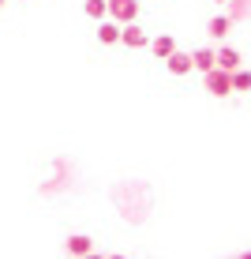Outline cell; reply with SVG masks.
Returning <instances> with one entry per match:
<instances>
[{
  "mask_svg": "<svg viewBox=\"0 0 251 259\" xmlns=\"http://www.w3.org/2000/svg\"><path fill=\"white\" fill-rule=\"evenodd\" d=\"M105 15H113L116 23H131L139 15V4L135 0H105Z\"/></svg>",
  "mask_w": 251,
  "mask_h": 259,
  "instance_id": "obj_1",
  "label": "cell"
},
{
  "mask_svg": "<svg viewBox=\"0 0 251 259\" xmlns=\"http://www.w3.org/2000/svg\"><path fill=\"white\" fill-rule=\"evenodd\" d=\"M206 91H210L214 98L232 94V87H229V71H225V68H206Z\"/></svg>",
  "mask_w": 251,
  "mask_h": 259,
  "instance_id": "obj_2",
  "label": "cell"
},
{
  "mask_svg": "<svg viewBox=\"0 0 251 259\" xmlns=\"http://www.w3.org/2000/svg\"><path fill=\"white\" fill-rule=\"evenodd\" d=\"M120 41H124L128 49H142L150 38H146V34H142L139 26H135V19H131V23H120Z\"/></svg>",
  "mask_w": 251,
  "mask_h": 259,
  "instance_id": "obj_3",
  "label": "cell"
},
{
  "mask_svg": "<svg viewBox=\"0 0 251 259\" xmlns=\"http://www.w3.org/2000/svg\"><path fill=\"white\" fill-rule=\"evenodd\" d=\"M64 252H68V255H90V252H94V240L83 237V233H75V237L64 240Z\"/></svg>",
  "mask_w": 251,
  "mask_h": 259,
  "instance_id": "obj_4",
  "label": "cell"
},
{
  "mask_svg": "<svg viewBox=\"0 0 251 259\" xmlns=\"http://www.w3.org/2000/svg\"><path fill=\"white\" fill-rule=\"evenodd\" d=\"M165 60H169V71H173V75H187V71H191V53H180V49H173Z\"/></svg>",
  "mask_w": 251,
  "mask_h": 259,
  "instance_id": "obj_5",
  "label": "cell"
},
{
  "mask_svg": "<svg viewBox=\"0 0 251 259\" xmlns=\"http://www.w3.org/2000/svg\"><path fill=\"white\" fill-rule=\"evenodd\" d=\"M214 68H225V71L240 68V53H236V49H229V46H221L218 53H214Z\"/></svg>",
  "mask_w": 251,
  "mask_h": 259,
  "instance_id": "obj_6",
  "label": "cell"
},
{
  "mask_svg": "<svg viewBox=\"0 0 251 259\" xmlns=\"http://www.w3.org/2000/svg\"><path fill=\"white\" fill-rule=\"evenodd\" d=\"M97 41L102 46H116L120 41V23H102L97 26Z\"/></svg>",
  "mask_w": 251,
  "mask_h": 259,
  "instance_id": "obj_7",
  "label": "cell"
},
{
  "mask_svg": "<svg viewBox=\"0 0 251 259\" xmlns=\"http://www.w3.org/2000/svg\"><path fill=\"white\" fill-rule=\"evenodd\" d=\"M229 30H232V19H229V15H214L210 26H206V34H210V38H225Z\"/></svg>",
  "mask_w": 251,
  "mask_h": 259,
  "instance_id": "obj_8",
  "label": "cell"
},
{
  "mask_svg": "<svg viewBox=\"0 0 251 259\" xmlns=\"http://www.w3.org/2000/svg\"><path fill=\"white\" fill-rule=\"evenodd\" d=\"M191 68H199V71L214 68V49H199V53H191Z\"/></svg>",
  "mask_w": 251,
  "mask_h": 259,
  "instance_id": "obj_9",
  "label": "cell"
},
{
  "mask_svg": "<svg viewBox=\"0 0 251 259\" xmlns=\"http://www.w3.org/2000/svg\"><path fill=\"white\" fill-rule=\"evenodd\" d=\"M173 49H176V41L169 38V34H161V38H154V57H161V60H165V57H169Z\"/></svg>",
  "mask_w": 251,
  "mask_h": 259,
  "instance_id": "obj_10",
  "label": "cell"
},
{
  "mask_svg": "<svg viewBox=\"0 0 251 259\" xmlns=\"http://www.w3.org/2000/svg\"><path fill=\"white\" fill-rule=\"evenodd\" d=\"M83 12L90 15V19H105V0H86Z\"/></svg>",
  "mask_w": 251,
  "mask_h": 259,
  "instance_id": "obj_11",
  "label": "cell"
},
{
  "mask_svg": "<svg viewBox=\"0 0 251 259\" xmlns=\"http://www.w3.org/2000/svg\"><path fill=\"white\" fill-rule=\"evenodd\" d=\"M218 4H225V0H218Z\"/></svg>",
  "mask_w": 251,
  "mask_h": 259,
  "instance_id": "obj_12",
  "label": "cell"
},
{
  "mask_svg": "<svg viewBox=\"0 0 251 259\" xmlns=\"http://www.w3.org/2000/svg\"><path fill=\"white\" fill-rule=\"evenodd\" d=\"M0 8H4V0H0Z\"/></svg>",
  "mask_w": 251,
  "mask_h": 259,
  "instance_id": "obj_13",
  "label": "cell"
}]
</instances>
